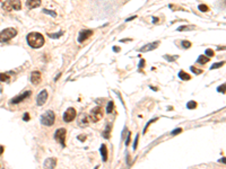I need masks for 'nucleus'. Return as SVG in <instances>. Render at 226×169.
<instances>
[{"instance_id":"obj_43","label":"nucleus","mask_w":226,"mask_h":169,"mask_svg":"<svg viewBox=\"0 0 226 169\" xmlns=\"http://www.w3.org/2000/svg\"><path fill=\"white\" fill-rule=\"evenodd\" d=\"M220 163H225V158H223V159H220Z\"/></svg>"},{"instance_id":"obj_5","label":"nucleus","mask_w":226,"mask_h":169,"mask_svg":"<svg viewBox=\"0 0 226 169\" xmlns=\"http://www.w3.org/2000/svg\"><path fill=\"white\" fill-rule=\"evenodd\" d=\"M104 115V111L101 106H97V107L93 108L91 114H89V118L92 122H98L100 120H102V117Z\"/></svg>"},{"instance_id":"obj_29","label":"nucleus","mask_w":226,"mask_h":169,"mask_svg":"<svg viewBox=\"0 0 226 169\" xmlns=\"http://www.w3.org/2000/svg\"><path fill=\"white\" fill-rule=\"evenodd\" d=\"M43 13H45V14H49V15H51V16H53V17H57V14L54 13V11H52V10L43 9Z\"/></svg>"},{"instance_id":"obj_24","label":"nucleus","mask_w":226,"mask_h":169,"mask_svg":"<svg viewBox=\"0 0 226 169\" xmlns=\"http://www.w3.org/2000/svg\"><path fill=\"white\" fill-rule=\"evenodd\" d=\"M187 107L189 108V109H194V108L197 107V103H196V101H189V103L187 104Z\"/></svg>"},{"instance_id":"obj_30","label":"nucleus","mask_w":226,"mask_h":169,"mask_svg":"<svg viewBox=\"0 0 226 169\" xmlns=\"http://www.w3.org/2000/svg\"><path fill=\"white\" fill-rule=\"evenodd\" d=\"M217 91H220V93H222V94H225V84L220 86V87L217 88Z\"/></svg>"},{"instance_id":"obj_12","label":"nucleus","mask_w":226,"mask_h":169,"mask_svg":"<svg viewBox=\"0 0 226 169\" xmlns=\"http://www.w3.org/2000/svg\"><path fill=\"white\" fill-rule=\"evenodd\" d=\"M41 79H42V77H41V72L39 71H33L32 75H31V81H32L33 84H39L40 82H41Z\"/></svg>"},{"instance_id":"obj_22","label":"nucleus","mask_w":226,"mask_h":169,"mask_svg":"<svg viewBox=\"0 0 226 169\" xmlns=\"http://www.w3.org/2000/svg\"><path fill=\"white\" fill-rule=\"evenodd\" d=\"M164 58H165V60H167V61L173 62V61H177L179 56H164Z\"/></svg>"},{"instance_id":"obj_4","label":"nucleus","mask_w":226,"mask_h":169,"mask_svg":"<svg viewBox=\"0 0 226 169\" xmlns=\"http://www.w3.org/2000/svg\"><path fill=\"white\" fill-rule=\"evenodd\" d=\"M22 8V2L19 0H7L2 3V9L6 11L11 10H19Z\"/></svg>"},{"instance_id":"obj_26","label":"nucleus","mask_w":226,"mask_h":169,"mask_svg":"<svg viewBox=\"0 0 226 169\" xmlns=\"http://www.w3.org/2000/svg\"><path fill=\"white\" fill-rule=\"evenodd\" d=\"M190 70L192 72H194L196 75H200V73H203V70H200V69H197L196 67H190Z\"/></svg>"},{"instance_id":"obj_13","label":"nucleus","mask_w":226,"mask_h":169,"mask_svg":"<svg viewBox=\"0 0 226 169\" xmlns=\"http://www.w3.org/2000/svg\"><path fill=\"white\" fill-rule=\"evenodd\" d=\"M57 166V160L54 158H48L44 161V167L46 169H54Z\"/></svg>"},{"instance_id":"obj_27","label":"nucleus","mask_w":226,"mask_h":169,"mask_svg":"<svg viewBox=\"0 0 226 169\" xmlns=\"http://www.w3.org/2000/svg\"><path fill=\"white\" fill-rule=\"evenodd\" d=\"M182 46H183L184 49H189V47H191V43L188 42V41H182Z\"/></svg>"},{"instance_id":"obj_20","label":"nucleus","mask_w":226,"mask_h":169,"mask_svg":"<svg viewBox=\"0 0 226 169\" xmlns=\"http://www.w3.org/2000/svg\"><path fill=\"white\" fill-rule=\"evenodd\" d=\"M113 108H114V104H113V101H109L108 106H106V113L111 114L112 112H113Z\"/></svg>"},{"instance_id":"obj_41","label":"nucleus","mask_w":226,"mask_h":169,"mask_svg":"<svg viewBox=\"0 0 226 169\" xmlns=\"http://www.w3.org/2000/svg\"><path fill=\"white\" fill-rule=\"evenodd\" d=\"M3 149H5V148H3V146H0V155H1V153L3 152Z\"/></svg>"},{"instance_id":"obj_18","label":"nucleus","mask_w":226,"mask_h":169,"mask_svg":"<svg viewBox=\"0 0 226 169\" xmlns=\"http://www.w3.org/2000/svg\"><path fill=\"white\" fill-rule=\"evenodd\" d=\"M179 78L182 79V80H190L191 76L189 75V73H187V72L180 71V72H179Z\"/></svg>"},{"instance_id":"obj_8","label":"nucleus","mask_w":226,"mask_h":169,"mask_svg":"<svg viewBox=\"0 0 226 169\" xmlns=\"http://www.w3.org/2000/svg\"><path fill=\"white\" fill-rule=\"evenodd\" d=\"M31 93L30 90L28 91H25V93H23V94H20V95H18V96H16V97H14L11 101H10V103L11 104H19V103H22L23 101H25L26 98H28L31 96Z\"/></svg>"},{"instance_id":"obj_1","label":"nucleus","mask_w":226,"mask_h":169,"mask_svg":"<svg viewBox=\"0 0 226 169\" xmlns=\"http://www.w3.org/2000/svg\"><path fill=\"white\" fill-rule=\"evenodd\" d=\"M27 43H28V45L33 49H39L41 46L44 44V37H43L42 34H40V33H36V32H33L30 33L28 35H27Z\"/></svg>"},{"instance_id":"obj_9","label":"nucleus","mask_w":226,"mask_h":169,"mask_svg":"<svg viewBox=\"0 0 226 169\" xmlns=\"http://www.w3.org/2000/svg\"><path fill=\"white\" fill-rule=\"evenodd\" d=\"M92 35H93V31H91V29H83V31H80V32H79L78 42L79 43L85 42L86 39H88V37H91Z\"/></svg>"},{"instance_id":"obj_28","label":"nucleus","mask_w":226,"mask_h":169,"mask_svg":"<svg viewBox=\"0 0 226 169\" xmlns=\"http://www.w3.org/2000/svg\"><path fill=\"white\" fill-rule=\"evenodd\" d=\"M198 8H199V10L200 11H208V7L206 6V5H199V6H198Z\"/></svg>"},{"instance_id":"obj_39","label":"nucleus","mask_w":226,"mask_h":169,"mask_svg":"<svg viewBox=\"0 0 226 169\" xmlns=\"http://www.w3.org/2000/svg\"><path fill=\"white\" fill-rule=\"evenodd\" d=\"M153 20H154V22H153L154 24H157L158 22H160V19H158V18H156V17H153Z\"/></svg>"},{"instance_id":"obj_15","label":"nucleus","mask_w":226,"mask_h":169,"mask_svg":"<svg viewBox=\"0 0 226 169\" xmlns=\"http://www.w3.org/2000/svg\"><path fill=\"white\" fill-rule=\"evenodd\" d=\"M100 151H101L102 159H103V161H106V160H108V149H106V146H105L104 144H102Z\"/></svg>"},{"instance_id":"obj_37","label":"nucleus","mask_w":226,"mask_h":169,"mask_svg":"<svg viewBox=\"0 0 226 169\" xmlns=\"http://www.w3.org/2000/svg\"><path fill=\"white\" fill-rule=\"evenodd\" d=\"M23 120L24 121H30V115H28V113H25L24 114V117H23Z\"/></svg>"},{"instance_id":"obj_23","label":"nucleus","mask_w":226,"mask_h":169,"mask_svg":"<svg viewBox=\"0 0 226 169\" xmlns=\"http://www.w3.org/2000/svg\"><path fill=\"white\" fill-rule=\"evenodd\" d=\"M63 32H60V33H49V37L51 39H59L60 36L62 35Z\"/></svg>"},{"instance_id":"obj_34","label":"nucleus","mask_w":226,"mask_h":169,"mask_svg":"<svg viewBox=\"0 0 226 169\" xmlns=\"http://www.w3.org/2000/svg\"><path fill=\"white\" fill-rule=\"evenodd\" d=\"M130 138H131V133L128 132V137H127V140H126V146H129V143H130Z\"/></svg>"},{"instance_id":"obj_7","label":"nucleus","mask_w":226,"mask_h":169,"mask_svg":"<svg viewBox=\"0 0 226 169\" xmlns=\"http://www.w3.org/2000/svg\"><path fill=\"white\" fill-rule=\"evenodd\" d=\"M76 115H77V112L74 107H69L67 111L65 112L63 114V121H65L66 123H69V122H72V121L75 120Z\"/></svg>"},{"instance_id":"obj_10","label":"nucleus","mask_w":226,"mask_h":169,"mask_svg":"<svg viewBox=\"0 0 226 169\" xmlns=\"http://www.w3.org/2000/svg\"><path fill=\"white\" fill-rule=\"evenodd\" d=\"M46 99H48V91L46 90H42L39 94L37 98H36V103L39 106H43V105L46 103Z\"/></svg>"},{"instance_id":"obj_16","label":"nucleus","mask_w":226,"mask_h":169,"mask_svg":"<svg viewBox=\"0 0 226 169\" xmlns=\"http://www.w3.org/2000/svg\"><path fill=\"white\" fill-rule=\"evenodd\" d=\"M196 28L194 25H183V26H180L177 28L179 32H184V31H194Z\"/></svg>"},{"instance_id":"obj_6","label":"nucleus","mask_w":226,"mask_h":169,"mask_svg":"<svg viewBox=\"0 0 226 169\" xmlns=\"http://www.w3.org/2000/svg\"><path fill=\"white\" fill-rule=\"evenodd\" d=\"M66 134H67V131L66 129L61 127V129H58L54 133V139H56L57 142H59L61 146L65 148L66 146Z\"/></svg>"},{"instance_id":"obj_42","label":"nucleus","mask_w":226,"mask_h":169,"mask_svg":"<svg viewBox=\"0 0 226 169\" xmlns=\"http://www.w3.org/2000/svg\"><path fill=\"white\" fill-rule=\"evenodd\" d=\"M113 50H114L115 52H119V47H118V46H114V47H113Z\"/></svg>"},{"instance_id":"obj_38","label":"nucleus","mask_w":226,"mask_h":169,"mask_svg":"<svg viewBox=\"0 0 226 169\" xmlns=\"http://www.w3.org/2000/svg\"><path fill=\"white\" fill-rule=\"evenodd\" d=\"M78 139L80 141H85V139H86V135H79L78 137Z\"/></svg>"},{"instance_id":"obj_40","label":"nucleus","mask_w":226,"mask_h":169,"mask_svg":"<svg viewBox=\"0 0 226 169\" xmlns=\"http://www.w3.org/2000/svg\"><path fill=\"white\" fill-rule=\"evenodd\" d=\"M136 18V16H134V17H131V18H128V19L126 20V22H130V20H132V19H134Z\"/></svg>"},{"instance_id":"obj_31","label":"nucleus","mask_w":226,"mask_h":169,"mask_svg":"<svg viewBox=\"0 0 226 169\" xmlns=\"http://www.w3.org/2000/svg\"><path fill=\"white\" fill-rule=\"evenodd\" d=\"M206 56H214V51L213 50H209V49H207L206 50Z\"/></svg>"},{"instance_id":"obj_25","label":"nucleus","mask_w":226,"mask_h":169,"mask_svg":"<svg viewBox=\"0 0 226 169\" xmlns=\"http://www.w3.org/2000/svg\"><path fill=\"white\" fill-rule=\"evenodd\" d=\"M224 64H225V62H224V61L218 62V63H214V64L210 67V69H211V70H213V69H218V68H220V67H222V65H224Z\"/></svg>"},{"instance_id":"obj_33","label":"nucleus","mask_w":226,"mask_h":169,"mask_svg":"<svg viewBox=\"0 0 226 169\" xmlns=\"http://www.w3.org/2000/svg\"><path fill=\"white\" fill-rule=\"evenodd\" d=\"M155 121H157V118H154V120H151V122H149V123H147V125H146V126H145L144 133H146V132H147V129H148V126H149V125H151V124L153 123V122H155Z\"/></svg>"},{"instance_id":"obj_14","label":"nucleus","mask_w":226,"mask_h":169,"mask_svg":"<svg viewBox=\"0 0 226 169\" xmlns=\"http://www.w3.org/2000/svg\"><path fill=\"white\" fill-rule=\"evenodd\" d=\"M40 5H41V0H27L26 1V6L31 9L37 8Z\"/></svg>"},{"instance_id":"obj_21","label":"nucleus","mask_w":226,"mask_h":169,"mask_svg":"<svg viewBox=\"0 0 226 169\" xmlns=\"http://www.w3.org/2000/svg\"><path fill=\"white\" fill-rule=\"evenodd\" d=\"M9 73H0V81H9Z\"/></svg>"},{"instance_id":"obj_36","label":"nucleus","mask_w":226,"mask_h":169,"mask_svg":"<svg viewBox=\"0 0 226 169\" xmlns=\"http://www.w3.org/2000/svg\"><path fill=\"white\" fill-rule=\"evenodd\" d=\"M180 132H182V129H177V130H174L172 132V135H175V134H179Z\"/></svg>"},{"instance_id":"obj_11","label":"nucleus","mask_w":226,"mask_h":169,"mask_svg":"<svg viewBox=\"0 0 226 169\" xmlns=\"http://www.w3.org/2000/svg\"><path fill=\"white\" fill-rule=\"evenodd\" d=\"M160 45V41H156V42L149 43V44H146L140 49V52H148V51H153L155 50L157 46Z\"/></svg>"},{"instance_id":"obj_32","label":"nucleus","mask_w":226,"mask_h":169,"mask_svg":"<svg viewBox=\"0 0 226 169\" xmlns=\"http://www.w3.org/2000/svg\"><path fill=\"white\" fill-rule=\"evenodd\" d=\"M138 139H139V134H137V135H136V138H134V150H136V149H137Z\"/></svg>"},{"instance_id":"obj_17","label":"nucleus","mask_w":226,"mask_h":169,"mask_svg":"<svg viewBox=\"0 0 226 169\" xmlns=\"http://www.w3.org/2000/svg\"><path fill=\"white\" fill-rule=\"evenodd\" d=\"M111 127L112 125L110 123L106 125V129H105V131L103 132V137H104V139H110V133H111Z\"/></svg>"},{"instance_id":"obj_35","label":"nucleus","mask_w":226,"mask_h":169,"mask_svg":"<svg viewBox=\"0 0 226 169\" xmlns=\"http://www.w3.org/2000/svg\"><path fill=\"white\" fill-rule=\"evenodd\" d=\"M144 64H145V60L144 59H140V63H139V70L144 68Z\"/></svg>"},{"instance_id":"obj_3","label":"nucleus","mask_w":226,"mask_h":169,"mask_svg":"<svg viewBox=\"0 0 226 169\" xmlns=\"http://www.w3.org/2000/svg\"><path fill=\"white\" fill-rule=\"evenodd\" d=\"M17 35V31L15 28H6L2 32H0V43L8 42L10 39Z\"/></svg>"},{"instance_id":"obj_2","label":"nucleus","mask_w":226,"mask_h":169,"mask_svg":"<svg viewBox=\"0 0 226 169\" xmlns=\"http://www.w3.org/2000/svg\"><path fill=\"white\" fill-rule=\"evenodd\" d=\"M41 123L45 126H52L56 121V115L52 111H46L44 114H42V116L40 118Z\"/></svg>"},{"instance_id":"obj_19","label":"nucleus","mask_w":226,"mask_h":169,"mask_svg":"<svg viewBox=\"0 0 226 169\" xmlns=\"http://www.w3.org/2000/svg\"><path fill=\"white\" fill-rule=\"evenodd\" d=\"M210 60V58H208V56H200L199 58H198V63H200V64H205V63H207V62L209 61Z\"/></svg>"}]
</instances>
